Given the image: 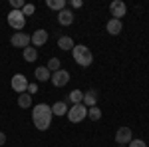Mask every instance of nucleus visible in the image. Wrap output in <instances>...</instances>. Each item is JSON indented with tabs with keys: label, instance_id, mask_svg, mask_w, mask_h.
Masks as SVG:
<instances>
[{
	"label": "nucleus",
	"instance_id": "26",
	"mask_svg": "<svg viewBox=\"0 0 149 147\" xmlns=\"http://www.w3.org/2000/svg\"><path fill=\"white\" fill-rule=\"evenodd\" d=\"M129 147H147V145H145V141H141V139H131V141H129Z\"/></svg>",
	"mask_w": 149,
	"mask_h": 147
},
{
	"label": "nucleus",
	"instance_id": "4",
	"mask_svg": "<svg viewBox=\"0 0 149 147\" xmlns=\"http://www.w3.org/2000/svg\"><path fill=\"white\" fill-rule=\"evenodd\" d=\"M109 12H111V16H113L115 20H121V18L127 14L125 2H123V0H113V2L109 4Z\"/></svg>",
	"mask_w": 149,
	"mask_h": 147
},
{
	"label": "nucleus",
	"instance_id": "30",
	"mask_svg": "<svg viewBox=\"0 0 149 147\" xmlns=\"http://www.w3.org/2000/svg\"><path fill=\"white\" fill-rule=\"evenodd\" d=\"M119 147H125V145H119Z\"/></svg>",
	"mask_w": 149,
	"mask_h": 147
},
{
	"label": "nucleus",
	"instance_id": "10",
	"mask_svg": "<svg viewBox=\"0 0 149 147\" xmlns=\"http://www.w3.org/2000/svg\"><path fill=\"white\" fill-rule=\"evenodd\" d=\"M30 42L34 46H44L48 42V32L46 30H36L34 34L30 36Z\"/></svg>",
	"mask_w": 149,
	"mask_h": 147
},
{
	"label": "nucleus",
	"instance_id": "14",
	"mask_svg": "<svg viewBox=\"0 0 149 147\" xmlns=\"http://www.w3.org/2000/svg\"><path fill=\"white\" fill-rule=\"evenodd\" d=\"M50 123H52V117H36L34 119V125L40 131H46L48 127H50Z\"/></svg>",
	"mask_w": 149,
	"mask_h": 147
},
{
	"label": "nucleus",
	"instance_id": "28",
	"mask_svg": "<svg viewBox=\"0 0 149 147\" xmlns=\"http://www.w3.org/2000/svg\"><path fill=\"white\" fill-rule=\"evenodd\" d=\"M81 4H84L81 0H74V2H72V6H74V8H81Z\"/></svg>",
	"mask_w": 149,
	"mask_h": 147
},
{
	"label": "nucleus",
	"instance_id": "25",
	"mask_svg": "<svg viewBox=\"0 0 149 147\" xmlns=\"http://www.w3.org/2000/svg\"><path fill=\"white\" fill-rule=\"evenodd\" d=\"M12 10H22L24 8V0H10Z\"/></svg>",
	"mask_w": 149,
	"mask_h": 147
},
{
	"label": "nucleus",
	"instance_id": "15",
	"mask_svg": "<svg viewBox=\"0 0 149 147\" xmlns=\"http://www.w3.org/2000/svg\"><path fill=\"white\" fill-rule=\"evenodd\" d=\"M95 102H97V93H95L93 90H90V91H86V93H84V103H86V105L93 107Z\"/></svg>",
	"mask_w": 149,
	"mask_h": 147
},
{
	"label": "nucleus",
	"instance_id": "8",
	"mask_svg": "<svg viewBox=\"0 0 149 147\" xmlns=\"http://www.w3.org/2000/svg\"><path fill=\"white\" fill-rule=\"evenodd\" d=\"M52 115H54L52 107L46 105V103H38V105L32 107V119H36V117H52Z\"/></svg>",
	"mask_w": 149,
	"mask_h": 147
},
{
	"label": "nucleus",
	"instance_id": "21",
	"mask_svg": "<svg viewBox=\"0 0 149 147\" xmlns=\"http://www.w3.org/2000/svg\"><path fill=\"white\" fill-rule=\"evenodd\" d=\"M88 117H90L92 121H97V119H102V109H100L97 105H93V107H88Z\"/></svg>",
	"mask_w": 149,
	"mask_h": 147
},
{
	"label": "nucleus",
	"instance_id": "9",
	"mask_svg": "<svg viewBox=\"0 0 149 147\" xmlns=\"http://www.w3.org/2000/svg\"><path fill=\"white\" fill-rule=\"evenodd\" d=\"M131 139H133V133H131L129 127H119V129H117V133H115V141H117L119 145H127Z\"/></svg>",
	"mask_w": 149,
	"mask_h": 147
},
{
	"label": "nucleus",
	"instance_id": "19",
	"mask_svg": "<svg viewBox=\"0 0 149 147\" xmlns=\"http://www.w3.org/2000/svg\"><path fill=\"white\" fill-rule=\"evenodd\" d=\"M52 113L54 115H64V113H68V105L64 102H56L52 105Z\"/></svg>",
	"mask_w": 149,
	"mask_h": 147
},
{
	"label": "nucleus",
	"instance_id": "7",
	"mask_svg": "<svg viewBox=\"0 0 149 147\" xmlns=\"http://www.w3.org/2000/svg\"><path fill=\"white\" fill-rule=\"evenodd\" d=\"M10 44L14 48H28L30 46V36L24 34V32H16V34L10 38Z\"/></svg>",
	"mask_w": 149,
	"mask_h": 147
},
{
	"label": "nucleus",
	"instance_id": "17",
	"mask_svg": "<svg viewBox=\"0 0 149 147\" xmlns=\"http://www.w3.org/2000/svg\"><path fill=\"white\" fill-rule=\"evenodd\" d=\"M58 46H60L62 50H72L76 44H74V40H72L70 36H62V38L58 40Z\"/></svg>",
	"mask_w": 149,
	"mask_h": 147
},
{
	"label": "nucleus",
	"instance_id": "22",
	"mask_svg": "<svg viewBox=\"0 0 149 147\" xmlns=\"http://www.w3.org/2000/svg\"><path fill=\"white\" fill-rule=\"evenodd\" d=\"M70 102H74V105H76V103H81L84 102V91L74 90L72 93H70Z\"/></svg>",
	"mask_w": 149,
	"mask_h": 147
},
{
	"label": "nucleus",
	"instance_id": "13",
	"mask_svg": "<svg viewBox=\"0 0 149 147\" xmlns=\"http://www.w3.org/2000/svg\"><path fill=\"white\" fill-rule=\"evenodd\" d=\"M50 78H52V72H50L46 66H40V68H36V79H40V82H48Z\"/></svg>",
	"mask_w": 149,
	"mask_h": 147
},
{
	"label": "nucleus",
	"instance_id": "29",
	"mask_svg": "<svg viewBox=\"0 0 149 147\" xmlns=\"http://www.w3.org/2000/svg\"><path fill=\"white\" fill-rule=\"evenodd\" d=\"M4 143H6V135H4V133H2V131H0V147L4 145Z\"/></svg>",
	"mask_w": 149,
	"mask_h": 147
},
{
	"label": "nucleus",
	"instance_id": "20",
	"mask_svg": "<svg viewBox=\"0 0 149 147\" xmlns=\"http://www.w3.org/2000/svg\"><path fill=\"white\" fill-rule=\"evenodd\" d=\"M18 105L24 107V109L30 107V105H32V95H30V93H20V95H18Z\"/></svg>",
	"mask_w": 149,
	"mask_h": 147
},
{
	"label": "nucleus",
	"instance_id": "23",
	"mask_svg": "<svg viewBox=\"0 0 149 147\" xmlns=\"http://www.w3.org/2000/svg\"><path fill=\"white\" fill-rule=\"evenodd\" d=\"M46 68L50 70L52 74H54V72H58V70H62V68H60V60H58V58H52V60L48 62V66H46Z\"/></svg>",
	"mask_w": 149,
	"mask_h": 147
},
{
	"label": "nucleus",
	"instance_id": "1",
	"mask_svg": "<svg viewBox=\"0 0 149 147\" xmlns=\"http://www.w3.org/2000/svg\"><path fill=\"white\" fill-rule=\"evenodd\" d=\"M72 54H74V60L80 64L81 68H88V66L93 62V54L90 52V48L84 46V44L74 46V48H72Z\"/></svg>",
	"mask_w": 149,
	"mask_h": 147
},
{
	"label": "nucleus",
	"instance_id": "11",
	"mask_svg": "<svg viewBox=\"0 0 149 147\" xmlns=\"http://www.w3.org/2000/svg\"><path fill=\"white\" fill-rule=\"evenodd\" d=\"M58 22L62 24V26H70V24L74 22V12L68 10V8H64L62 12H58Z\"/></svg>",
	"mask_w": 149,
	"mask_h": 147
},
{
	"label": "nucleus",
	"instance_id": "16",
	"mask_svg": "<svg viewBox=\"0 0 149 147\" xmlns=\"http://www.w3.org/2000/svg\"><path fill=\"white\" fill-rule=\"evenodd\" d=\"M36 58H38V50H36V48H30V46L24 48V60H26V62L32 64V62H36Z\"/></svg>",
	"mask_w": 149,
	"mask_h": 147
},
{
	"label": "nucleus",
	"instance_id": "27",
	"mask_svg": "<svg viewBox=\"0 0 149 147\" xmlns=\"http://www.w3.org/2000/svg\"><path fill=\"white\" fill-rule=\"evenodd\" d=\"M36 91H38V86H36V84H28V90H26V93H30V95H32V93H36Z\"/></svg>",
	"mask_w": 149,
	"mask_h": 147
},
{
	"label": "nucleus",
	"instance_id": "2",
	"mask_svg": "<svg viewBox=\"0 0 149 147\" xmlns=\"http://www.w3.org/2000/svg\"><path fill=\"white\" fill-rule=\"evenodd\" d=\"M68 119L72 121V123H80V121H84L86 117H88V107L84 105V103H76L72 109H68Z\"/></svg>",
	"mask_w": 149,
	"mask_h": 147
},
{
	"label": "nucleus",
	"instance_id": "12",
	"mask_svg": "<svg viewBox=\"0 0 149 147\" xmlns=\"http://www.w3.org/2000/svg\"><path fill=\"white\" fill-rule=\"evenodd\" d=\"M105 28H107V32H109L111 36H117L119 32H121V28H123V26H121V20H115V18H111V20L107 22V26H105Z\"/></svg>",
	"mask_w": 149,
	"mask_h": 147
},
{
	"label": "nucleus",
	"instance_id": "5",
	"mask_svg": "<svg viewBox=\"0 0 149 147\" xmlns=\"http://www.w3.org/2000/svg\"><path fill=\"white\" fill-rule=\"evenodd\" d=\"M50 79H52V84H54L56 88H64V86L70 82V74L66 72V70H58V72L52 74V78H50Z\"/></svg>",
	"mask_w": 149,
	"mask_h": 147
},
{
	"label": "nucleus",
	"instance_id": "6",
	"mask_svg": "<svg viewBox=\"0 0 149 147\" xmlns=\"http://www.w3.org/2000/svg\"><path fill=\"white\" fill-rule=\"evenodd\" d=\"M12 90L18 91V93H26V90H28V79H26V76L16 74L12 78Z\"/></svg>",
	"mask_w": 149,
	"mask_h": 147
},
{
	"label": "nucleus",
	"instance_id": "18",
	"mask_svg": "<svg viewBox=\"0 0 149 147\" xmlns=\"http://www.w3.org/2000/svg\"><path fill=\"white\" fill-rule=\"evenodd\" d=\"M46 4H48V8L58 10V12H62L66 8V0H46Z\"/></svg>",
	"mask_w": 149,
	"mask_h": 147
},
{
	"label": "nucleus",
	"instance_id": "24",
	"mask_svg": "<svg viewBox=\"0 0 149 147\" xmlns=\"http://www.w3.org/2000/svg\"><path fill=\"white\" fill-rule=\"evenodd\" d=\"M36 12V6L34 4H24V8H22V14L24 16H30V14H34Z\"/></svg>",
	"mask_w": 149,
	"mask_h": 147
},
{
	"label": "nucleus",
	"instance_id": "3",
	"mask_svg": "<svg viewBox=\"0 0 149 147\" xmlns=\"http://www.w3.org/2000/svg\"><path fill=\"white\" fill-rule=\"evenodd\" d=\"M8 24L14 30H22L24 26H26V16L22 14V10H12L8 14Z\"/></svg>",
	"mask_w": 149,
	"mask_h": 147
}]
</instances>
